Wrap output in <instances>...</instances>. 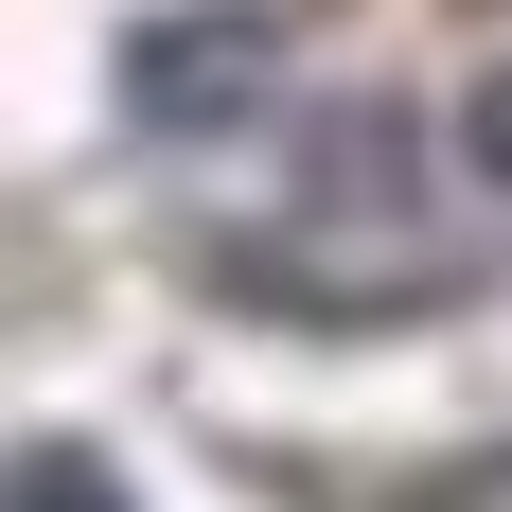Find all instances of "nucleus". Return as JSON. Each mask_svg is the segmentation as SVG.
Returning <instances> with one entry per match:
<instances>
[{
  "label": "nucleus",
  "instance_id": "f257e3e1",
  "mask_svg": "<svg viewBox=\"0 0 512 512\" xmlns=\"http://www.w3.org/2000/svg\"><path fill=\"white\" fill-rule=\"evenodd\" d=\"M442 265H460V248H442V212H424V177H407V106H336V124L301 142V212L248 230L230 283L283 301V318H318V336H354V318L424 301Z\"/></svg>",
  "mask_w": 512,
  "mask_h": 512
},
{
  "label": "nucleus",
  "instance_id": "f03ea898",
  "mask_svg": "<svg viewBox=\"0 0 512 512\" xmlns=\"http://www.w3.org/2000/svg\"><path fill=\"white\" fill-rule=\"evenodd\" d=\"M265 71H283V36H265V0H177V18H142V36H124V124H159V142H195V124L265 106Z\"/></svg>",
  "mask_w": 512,
  "mask_h": 512
},
{
  "label": "nucleus",
  "instance_id": "7ed1b4c3",
  "mask_svg": "<svg viewBox=\"0 0 512 512\" xmlns=\"http://www.w3.org/2000/svg\"><path fill=\"white\" fill-rule=\"evenodd\" d=\"M0 512H142V495H124L106 442H18V460H0Z\"/></svg>",
  "mask_w": 512,
  "mask_h": 512
},
{
  "label": "nucleus",
  "instance_id": "20e7f679",
  "mask_svg": "<svg viewBox=\"0 0 512 512\" xmlns=\"http://www.w3.org/2000/svg\"><path fill=\"white\" fill-rule=\"evenodd\" d=\"M460 159L512 195V71H477V89H460Z\"/></svg>",
  "mask_w": 512,
  "mask_h": 512
},
{
  "label": "nucleus",
  "instance_id": "39448f33",
  "mask_svg": "<svg viewBox=\"0 0 512 512\" xmlns=\"http://www.w3.org/2000/svg\"><path fill=\"white\" fill-rule=\"evenodd\" d=\"M407 512H512V442H477V460H442V477H424Z\"/></svg>",
  "mask_w": 512,
  "mask_h": 512
}]
</instances>
